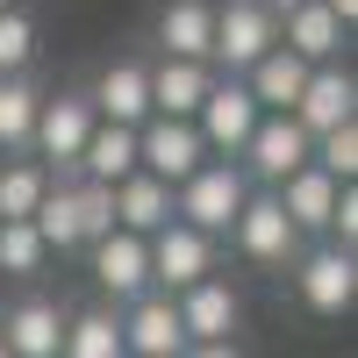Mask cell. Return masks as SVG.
Listing matches in <instances>:
<instances>
[{"label":"cell","instance_id":"cell-1","mask_svg":"<svg viewBox=\"0 0 358 358\" xmlns=\"http://www.w3.org/2000/svg\"><path fill=\"white\" fill-rule=\"evenodd\" d=\"M244 201H251L244 165L208 158L187 187H172V222H187V229H201V236H229V222L244 215Z\"/></svg>","mask_w":358,"mask_h":358},{"label":"cell","instance_id":"cell-2","mask_svg":"<svg viewBox=\"0 0 358 358\" xmlns=\"http://www.w3.org/2000/svg\"><path fill=\"white\" fill-rule=\"evenodd\" d=\"M94 101H86V86H65V94H43L36 108V129H29V158H36L50 179L57 172H72L79 151H86V136H94Z\"/></svg>","mask_w":358,"mask_h":358},{"label":"cell","instance_id":"cell-3","mask_svg":"<svg viewBox=\"0 0 358 358\" xmlns=\"http://www.w3.org/2000/svg\"><path fill=\"white\" fill-rule=\"evenodd\" d=\"M273 43H280V15L273 8H258V0H215V50H208V65L222 79H244Z\"/></svg>","mask_w":358,"mask_h":358},{"label":"cell","instance_id":"cell-4","mask_svg":"<svg viewBox=\"0 0 358 358\" xmlns=\"http://www.w3.org/2000/svg\"><path fill=\"white\" fill-rule=\"evenodd\" d=\"M308 158H315V136H308L301 122H294V115H258L251 143L236 151V165H244V179H251V187H265V194H273L280 179H294V172H301Z\"/></svg>","mask_w":358,"mask_h":358},{"label":"cell","instance_id":"cell-5","mask_svg":"<svg viewBox=\"0 0 358 358\" xmlns=\"http://www.w3.org/2000/svg\"><path fill=\"white\" fill-rule=\"evenodd\" d=\"M208 165V143L194 122H172V115H151L136 129V172H151L158 187H187V179Z\"/></svg>","mask_w":358,"mask_h":358},{"label":"cell","instance_id":"cell-6","mask_svg":"<svg viewBox=\"0 0 358 358\" xmlns=\"http://www.w3.org/2000/svg\"><path fill=\"white\" fill-rule=\"evenodd\" d=\"M229 244H236V258H251V265H294V258H301V229L280 215V201L265 187H251L244 215L229 222Z\"/></svg>","mask_w":358,"mask_h":358},{"label":"cell","instance_id":"cell-7","mask_svg":"<svg viewBox=\"0 0 358 358\" xmlns=\"http://www.w3.org/2000/svg\"><path fill=\"white\" fill-rule=\"evenodd\" d=\"M194 129H201V143H208V158H229V165H236V151H244L251 129H258V101L244 94V79H222V72H215V86H208V101H201V115H194Z\"/></svg>","mask_w":358,"mask_h":358},{"label":"cell","instance_id":"cell-8","mask_svg":"<svg viewBox=\"0 0 358 358\" xmlns=\"http://www.w3.org/2000/svg\"><path fill=\"white\" fill-rule=\"evenodd\" d=\"M215 273V236H201L187 222H165L151 236V294H187Z\"/></svg>","mask_w":358,"mask_h":358},{"label":"cell","instance_id":"cell-9","mask_svg":"<svg viewBox=\"0 0 358 358\" xmlns=\"http://www.w3.org/2000/svg\"><path fill=\"white\" fill-rule=\"evenodd\" d=\"M179 308V330H187V344H236V322H244V294H236L222 273H208L201 287L172 294Z\"/></svg>","mask_w":358,"mask_h":358},{"label":"cell","instance_id":"cell-10","mask_svg":"<svg viewBox=\"0 0 358 358\" xmlns=\"http://www.w3.org/2000/svg\"><path fill=\"white\" fill-rule=\"evenodd\" d=\"M101 122H122V129H143L151 122V57H115L101 65V79L86 86Z\"/></svg>","mask_w":358,"mask_h":358},{"label":"cell","instance_id":"cell-11","mask_svg":"<svg viewBox=\"0 0 358 358\" xmlns=\"http://www.w3.org/2000/svg\"><path fill=\"white\" fill-rule=\"evenodd\" d=\"M294 287H301V301L315 315H351V301H358V258L315 244V251L294 258Z\"/></svg>","mask_w":358,"mask_h":358},{"label":"cell","instance_id":"cell-12","mask_svg":"<svg viewBox=\"0 0 358 358\" xmlns=\"http://www.w3.org/2000/svg\"><path fill=\"white\" fill-rule=\"evenodd\" d=\"M86 265H94V287L108 294V301H136V294H151V236H129V229H115L101 236L94 251H86Z\"/></svg>","mask_w":358,"mask_h":358},{"label":"cell","instance_id":"cell-13","mask_svg":"<svg viewBox=\"0 0 358 358\" xmlns=\"http://www.w3.org/2000/svg\"><path fill=\"white\" fill-rule=\"evenodd\" d=\"M294 122H301L308 136H330V129L358 122V79H351V65H315L308 86H301V101H294Z\"/></svg>","mask_w":358,"mask_h":358},{"label":"cell","instance_id":"cell-14","mask_svg":"<svg viewBox=\"0 0 358 358\" xmlns=\"http://www.w3.org/2000/svg\"><path fill=\"white\" fill-rule=\"evenodd\" d=\"M122 351H129V358H179V351H187V330H179L172 294H136V301H129V315H122Z\"/></svg>","mask_w":358,"mask_h":358},{"label":"cell","instance_id":"cell-15","mask_svg":"<svg viewBox=\"0 0 358 358\" xmlns=\"http://www.w3.org/2000/svg\"><path fill=\"white\" fill-rule=\"evenodd\" d=\"M344 43H351V29L322 8V0H308V8H294V15H280V50H294L308 72H315V65H344Z\"/></svg>","mask_w":358,"mask_h":358},{"label":"cell","instance_id":"cell-16","mask_svg":"<svg viewBox=\"0 0 358 358\" xmlns=\"http://www.w3.org/2000/svg\"><path fill=\"white\" fill-rule=\"evenodd\" d=\"M0 344H8V358H57V344H65V308L43 301V294H22V301L0 315Z\"/></svg>","mask_w":358,"mask_h":358},{"label":"cell","instance_id":"cell-17","mask_svg":"<svg viewBox=\"0 0 358 358\" xmlns=\"http://www.w3.org/2000/svg\"><path fill=\"white\" fill-rule=\"evenodd\" d=\"M208 50H215V0H165L158 8V57L208 65Z\"/></svg>","mask_w":358,"mask_h":358},{"label":"cell","instance_id":"cell-18","mask_svg":"<svg viewBox=\"0 0 358 358\" xmlns=\"http://www.w3.org/2000/svg\"><path fill=\"white\" fill-rule=\"evenodd\" d=\"M208 86H215V65H179V57H158L151 65V115H172V122H194Z\"/></svg>","mask_w":358,"mask_h":358},{"label":"cell","instance_id":"cell-19","mask_svg":"<svg viewBox=\"0 0 358 358\" xmlns=\"http://www.w3.org/2000/svg\"><path fill=\"white\" fill-rule=\"evenodd\" d=\"M273 201H280V215L301 229V236H322V229H330V208H337V179L315 172V165H301L294 179L273 187Z\"/></svg>","mask_w":358,"mask_h":358},{"label":"cell","instance_id":"cell-20","mask_svg":"<svg viewBox=\"0 0 358 358\" xmlns=\"http://www.w3.org/2000/svg\"><path fill=\"white\" fill-rule=\"evenodd\" d=\"M301 86H308V65H301V57H294V50H265L258 57V65L244 72V94L258 101V115H294V101H301Z\"/></svg>","mask_w":358,"mask_h":358},{"label":"cell","instance_id":"cell-21","mask_svg":"<svg viewBox=\"0 0 358 358\" xmlns=\"http://www.w3.org/2000/svg\"><path fill=\"white\" fill-rule=\"evenodd\" d=\"M129 172H136V129H122V122H94V136H86V151H79L72 179H94V187H122Z\"/></svg>","mask_w":358,"mask_h":358},{"label":"cell","instance_id":"cell-22","mask_svg":"<svg viewBox=\"0 0 358 358\" xmlns=\"http://www.w3.org/2000/svg\"><path fill=\"white\" fill-rule=\"evenodd\" d=\"M108 194H115V229H129V236H158L172 222V187H158L151 172H129Z\"/></svg>","mask_w":358,"mask_h":358},{"label":"cell","instance_id":"cell-23","mask_svg":"<svg viewBox=\"0 0 358 358\" xmlns=\"http://www.w3.org/2000/svg\"><path fill=\"white\" fill-rule=\"evenodd\" d=\"M36 108H43V86L15 72L0 79V158H29V129H36Z\"/></svg>","mask_w":358,"mask_h":358},{"label":"cell","instance_id":"cell-24","mask_svg":"<svg viewBox=\"0 0 358 358\" xmlns=\"http://www.w3.org/2000/svg\"><path fill=\"white\" fill-rule=\"evenodd\" d=\"M57 358H129L122 351V315H115V308L65 315V344H57Z\"/></svg>","mask_w":358,"mask_h":358},{"label":"cell","instance_id":"cell-25","mask_svg":"<svg viewBox=\"0 0 358 358\" xmlns=\"http://www.w3.org/2000/svg\"><path fill=\"white\" fill-rule=\"evenodd\" d=\"M43 194H50V172L36 158H0V222H29Z\"/></svg>","mask_w":358,"mask_h":358},{"label":"cell","instance_id":"cell-26","mask_svg":"<svg viewBox=\"0 0 358 358\" xmlns=\"http://www.w3.org/2000/svg\"><path fill=\"white\" fill-rule=\"evenodd\" d=\"M29 229L43 236V251H79V201H72V187H57V179H50V194L36 201Z\"/></svg>","mask_w":358,"mask_h":358},{"label":"cell","instance_id":"cell-27","mask_svg":"<svg viewBox=\"0 0 358 358\" xmlns=\"http://www.w3.org/2000/svg\"><path fill=\"white\" fill-rule=\"evenodd\" d=\"M43 236L29 222H0V280H36L43 273Z\"/></svg>","mask_w":358,"mask_h":358},{"label":"cell","instance_id":"cell-28","mask_svg":"<svg viewBox=\"0 0 358 358\" xmlns=\"http://www.w3.org/2000/svg\"><path fill=\"white\" fill-rule=\"evenodd\" d=\"M29 65H36V15L8 8V15H0V79H15Z\"/></svg>","mask_w":358,"mask_h":358},{"label":"cell","instance_id":"cell-29","mask_svg":"<svg viewBox=\"0 0 358 358\" xmlns=\"http://www.w3.org/2000/svg\"><path fill=\"white\" fill-rule=\"evenodd\" d=\"M315 172H330L337 187H358V122H344V129H330V136H315V158H308Z\"/></svg>","mask_w":358,"mask_h":358},{"label":"cell","instance_id":"cell-30","mask_svg":"<svg viewBox=\"0 0 358 358\" xmlns=\"http://www.w3.org/2000/svg\"><path fill=\"white\" fill-rule=\"evenodd\" d=\"M72 201H79V251H94L101 236H115V194H108V187L79 179V187H72Z\"/></svg>","mask_w":358,"mask_h":358},{"label":"cell","instance_id":"cell-31","mask_svg":"<svg viewBox=\"0 0 358 358\" xmlns=\"http://www.w3.org/2000/svg\"><path fill=\"white\" fill-rule=\"evenodd\" d=\"M330 251H351L358 244V187H337V208H330Z\"/></svg>","mask_w":358,"mask_h":358},{"label":"cell","instance_id":"cell-32","mask_svg":"<svg viewBox=\"0 0 358 358\" xmlns=\"http://www.w3.org/2000/svg\"><path fill=\"white\" fill-rule=\"evenodd\" d=\"M179 358H244V351H236V344H187Z\"/></svg>","mask_w":358,"mask_h":358},{"label":"cell","instance_id":"cell-33","mask_svg":"<svg viewBox=\"0 0 358 358\" xmlns=\"http://www.w3.org/2000/svg\"><path fill=\"white\" fill-rule=\"evenodd\" d=\"M322 8H330V15H337V22H344V29H351V22H358V0H322Z\"/></svg>","mask_w":358,"mask_h":358},{"label":"cell","instance_id":"cell-34","mask_svg":"<svg viewBox=\"0 0 358 358\" xmlns=\"http://www.w3.org/2000/svg\"><path fill=\"white\" fill-rule=\"evenodd\" d=\"M258 8H273V15H294V8H308V0H258Z\"/></svg>","mask_w":358,"mask_h":358},{"label":"cell","instance_id":"cell-35","mask_svg":"<svg viewBox=\"0 0 358 358\" xmlns=\"http://www.w3.org/2000/svg\"><path fill=\"white\" fill-rule=\"evenodd\" d=\"M8 8H22V0H0V15H8Z\"/></svg>","mask_w":358,"mask_h":358},{"label":"cell","instance_id":"cell-36","mask_svg":"<svg viewBox=\"0 0 358 358\" xmlns=\"http://www.w3.org/2000/svg\"><path fill=\"white\" fill-rule=\"evenodd\" d=\"M0 358H8V344H0Z\"/></svg>","mask_w":358,"mask_h":358}]
</instances>
